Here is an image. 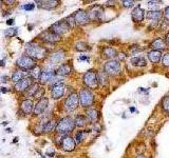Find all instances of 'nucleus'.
<instances>
[{"mask_svg": "<svg viewBox=\"0 0 169 158\" xmlns=\"http://www.w3.org/2000/svg\"><path fill=\"white\" fill-rule=\"evenodd\" d=\"M144 17H145V12H144L143 9L141 7V5H137L131 13L132 20L137 22V23H140V22H142L144 20Z\"/></svg>", "mask_w": 169, "mask_h": 158, "instance_id": "obj_19", "label": "nucleus"}, {"mask_svg": "<svg viewBox=\"0 0 169 158\" xmlns=\"http://www.w3.org/2000/svg\"><path fill=\"white\" fill-rule=\"evenodd\" d=\"M147 56H148V59L152 63H157L162 59V53H161V51H154V50H152V51L148 52Z\"/></svg>", "mask_w": 169, "mask_h": 158, "instance_id": "obj_25", "label": "nucleus"}, {"mask_svg": "<svg viewBox=\"0 0 169 158\" xmlns=\"http://www.w3.org/2000/svg\"><path fill=\"white\" fill-rule=\"evenodd\" d=\"M72 73V65L70 63H62V65L58 66L56 74L58 76H68Z\"/></svg>", "mask_w": 169, "mask_h": 158, "instance_id": "obj_22", "label": "nucleus"}, {"mask_svg": "<svg viewBox=\"0 0 169 158\" xmlns=\"http://www.w3.org/2000/svg\"><path fill=\"white\" fill-rule=\"evenodd\" d=\"M78 59L80 60V61H82V60H87V61H88V60H89V57L86 56V55H85V56H84V55H82V56H79Z\"/></svg>", "mask_w": 169, "mask_h": 158, "instance_id": "obj_46", "label": "nucleus"}, {"mask_svg": "<svg viewBox=\"0 0 169 158\" xmlns=\"http://www.w3.org/2000/svg\"><path fill=\"white\" fill-rule=\"evenodd\" d=\"M78 104H79V95L75 92L71 93L65 100V103H63L67 112H73V111H75L78 108Z\"/></svg>", "mask_w": 169, "mask_h": 158, "instance_id": "obj_5", "label": "nucleus"}, {"mask_svg": "<svg viewBox=\"0 0 169 158\" xmlns=\"http://www.w3.org/2000/svg\"><path fill=\"white\" fill-rule=\"evenodd\" d=\"M162 65L166 68H169V53L164 54V56L162 58Z\"/></svg>", "mask_w": 169, "mask_h": 158, "instance_id": "obj_41", "label": "nucleus"}, {"mask_svg": "<svg viewBox=\"0 0 169 158\" xmlns=\"http://www.w3.org/2000/svg\"><path fill=\"white\" fill-rule=\"evenodd\" d=\"M16 65L22 71H31L36 66V62L27 55H22L16 60Z\"/></svg>", "mask_w": 169, "mask_h": 158, "instance_id": "obj_4", "label": "nucleus"}, {"mask_svg": "<svg viewBox=\"0 0 169 158\" xmlns=\"http://www.w3.org/2000/svg\"><path fill=\"white\" fill-rule=\"evenodd\" d=\"M14 21H15V20H14L13 18L7 19V26H12V24H14Z\"/></svg>", "mask_w": 169, "mask_h": 158, "instance_id": "obj_47", "label": "nucleus"}, {"mask_svg": "<svg viewBox=\"0 0 169 158\" xmlns=\"http://www.w3.org/2000/svg\"><path fill=\"white\" fill-rule=\"evenodd\" d=\"M5 60H7L5 58H3V59L0 60V66H4L5 65Z\"/></svg>", "mask_w": 169, "mask_h": 158, "instance_id": "obj_50", "label": "nucleus"}, {"mask_svg": "<svg viewBox=\"0 0 169 158\" xmlns=\"http://www.w3.org/2000/svg\"><path fill=\"white\" fill-rule=\"evenodd\" d=\"M5 132H7V133H12V129H11V127H7V129H5Z\"/></svg>", "mask_w": 169, "mask_h": 158, "instance_id": "obj_52", "label": "nucleus"}, {"mask_svg": "<svg viewBox=\"0 0 169 158\" xmlns=\"http://www.w3.org/2000/svg\"><path fill=\"white\" fill-rule=\"evenodd\" d=\"M88 121V118L87 116L85 115H77L75 119H74V122H75V127H82L86 126Z\"/></svg>", "mask_w": 169, "mask_h": 158, "instance_id": "obj_30", "label": "nucleus"}, {"mask_svg": "<svg viewBox=\"0 0 169 158\" xmlns=\"http://www.w3.org/2000/svg\"><path fill=\"white\" fill-rule=\"evenodd\" d=\"M88 16H89L90 21H96L101 20L102 15H104V7L99 4L93 5L92 7H90V10L88 11Z\"/></svg>", "mask_w": 169, "mask_h": 158, "instance_id": "obj_9", "label": "nucleus"}, {"mask_svg": "<svg viewBox=\"0 0 169 158\" xmlns=\"http://www.w3.org/2000/svg\"><path fill=\"white\" fill-rule=\"evenodd\" d=\"M47 155H48V156H50V157H52L54 155V151L53 150H49L48 152H47Z\"/></svg>", "mask_w": 169, "mask_h": 158, "instance_id": "obj_48", "label": "nucleus"}, {"mask_svg": "<svg viewBox=\"0 0 169 158\" xmlns=\"http://www.w3.org/2000/svg\"><path fill=\"white\" fill-rule=\"evenodd\" d=\"M82 81H84L85 85L88 89H97L99 85L97 72L94 70L88 71L87 73H85L84 76H82Z\"/></svg>", "mask_w": 169, "mask_h": 158, "instance_id": "obj_3", "label": "nucleus"}, {"mask_svg": "<svg viewBox=\"0 0 169 158\" xmlns=\"http://www.w3.org/2000/svg\"><path fill=\"white\" fill-rule=\"evenodd\" d=\"M94 101V96L92 92L88 89H82L79 92V103L84 108H89Z\"/></svg>", "mask_w": 169, "mask_h": 158, "instance_id": "obj_6", "label": "nucleus"}, {"mask_svg": "<svg viewBox=\"0 0 169 158\" xmlns=\"http://www.w3.org/2000/svg\"><path fill=\"white\" fill-rule=\"evenodd\" d=\"M166 41H167V43H169V33L166 35Z\"/></svg>", "mask_w": 169, "mask_h": 158, "instance_id": "obj_54", "label": "nucleus"}, {"mask_svg": "<svg viewBox=\"0 0 169 158\" xmlns=\"http://www.w3.org/2000/svg\"><path fill=\"white\" fill-rule=\"evenodd\" d=\"M55 74H56V72L54 70H51V69H46V70H43L41 72L40 77H39V84H45L47 82L51 81L55 77Z\"/></svg>", "mask_w": 169, "mask_h": 158, "instance_id": "obj_15", "label": "nucleus"}, {"mask_svg": "<svg viewBox=\"0 0 169 158\" xmlns=\"http://www.w3.org/2000/svg\"><path fill=\"white\" fill-rule=\"evenodd\" d=\"M104 72L107 75H110V76H115V75L121 73V63L117 60H109L105 63L104 65Z\"/></svg>", "mask_w": 169, "mask_h": 158, "instance_id": "obj_7", "label": "nucleus"}, {"mask_svg": "<svg viewBox=\"0 0 169 158\" xmlns=\"http://www.w3.org/2000/svg\"><path fill=\"white\" fill-rule=\"evenodd\" d=\"M65 92H66V85L63 84H58L51 89V96L53 99H59L65 95Z\"/></svg>", "mask_w": 169, "mask_h": 158, "instance_id": "obj_17", "label": "nucleus"}, {"mask_svg": "<svg viewBox=\"0 0 169 158\" xmlns=\"http://www.w3.org/2000/svg\"><path fill=\"white\" fill-rule=\"evenodd\" d=\"M56 127H57L56 120H54V119H50L48 122L46 123L45 127H43V132H45V133H50V132L54 131V130H56Z\"/></svg>", "mask_w": 169, "mask_h": 158, "instance_id": "obj_31", "label": "nucleus"}, {"mask_svg": "<svg viewBox=\"0 0 169 158\" xmlns=\"http://www.w3.org/2000/svg\"><path fill=\"white\" fill-rule=\"evenodd\" d=\"M35 3H37L38 7H39L40 9L53 10V9L57 7L58 5L60 4V2L57 1V0H42V1H39V0H37V1H35Z\"/></svg>", "mask_w": 169, "mask_h": 158, "instance_id": "obj_16", "label": "nucleus"}, {"mask_svg": "<svg viewBox=\"0 0 169 158\" xmlns=\"http://www.w3.org/2000/svg\"><path fill=\"white\" fill-rule=\"evenodd\" d=\"M7 124H9V121H3L2 122V126H7Z\"/></svg>", "mask_w": 169, "mask_h": 158, "instance_id": "obj_55", "label": "nucleus"}, {"mask_svg": "<svg viewBox=\"0 0 169 158\" xmlns=\"http://www.w3.org/2000/svg\"><path fill=\"white\" fill-rule=\"evenodd\" d=\"M60 146L67 152H72L76 146V142L75 139H73L71 136H68L66 135L65 137L62 138V141H60Z\"/></svg>", "mask_w": 169, "mask_h": 158, "instance_id": "obj_13", "label": "nucleus"}, {"mask_svg": "<svg viewBox=\"0 0 169 158\" xmlns=\"http://www.w3.org/2000/svg\"><path fill=\"white\" fill-rule=\"evenodd\" d=\"M20 9L24 10V11H33L35 9V3H26V4L21 5Z\"/></svg>", "mask_w": 169, "mask_h": 158, "instance_id": "obj_40", "label": "nucleus"}, {"mask_svg": "<svg viewBox=\"0 0 169 158\" xmlns=\"http://www.w3.org/2000/svg\"><path fill=\"white\" fill-rule=\"evenodd\" d=\"M62 81H63V79L62 78V77H54L53 79L50 81V88H53L55 87V85H58V84H62Z\"/></svg>", "mask_w": 169, "mask_h": 158, "instance_id": "obj_37", "label": "nucleus"}, {"mask_svg": "<svg viewBox=\"0 0 169 158\" xmlns=\"http://www.w3.org/2000/svg\"><path fill=\"white\" fill-rule=\"evenodd\" d=\"M26 54L33 59L41 60L48 55V50L45 46L38 45L35 43H27L26 48Z\"/></svg>", "mask_w": 169, "mask_h": 158, "instance_id": "obj_1", "label": "nucleus"}, {"mask_svg": "<svg viewBox=\"0 0 169 158\" xmlns=\"http://www.w3.org/2000/svg\"><path fill=\"white\" fill-rule=\"evenodd\" d=\"M20 110L24 115L31 114L34 110V102L31 99H24L20 103Z\"/></svg>", "mask_w": 169, "mask_h": 158, "instance_id": "obj_18", "label": "nucleus"}, {"mask_svg": "<svg viewBox=\"0 0 169 158\" xmlns=\"http://www.w3.org/2000/svg\"><path fill=\"white\" fill-rule=\"evenodd\" d=\"M70 30H71L70 26H69V24L66 22L65 19H63V20L55 22V23L52 24V26L50 27V31H52L58 36L66 34V33H67L68 31H70Z\"/></svg>", "mask_w": 169, "mask_h": 158, "instance_id": "obj_8", "label": "nucleus"}, {"mask_svg": "<svg viewBox=\"0 0 169 158\" xmlns=\"http://www.w3.org/2000/svg\"><path fill=\"white\" fill-rule=\"evenodd\" d=\"M39 90H40L39 84H33L31 87L27 89L26 94H27V96H29V97H35V95L37 94V92Z\"/></svg>", "mask_w": 169, "mask_h": 158, "instance_id": "obj_32", "label": "nucleus"}, {"mask_svg": "<svg viewBox=\"0 0 169 158\" xmlns=\"http://www.w3.org/2000/svg\"><path fill=\"white\" fill-rule=\"evenodd\" d=\"M65 20H66V22H67V23L69 24V26H70V29H73V27L76 26L75 20H74V17H73V15L69 16V17L66 18Z\"/></svg>", "mask_w": 169, "mask_h": 158, "instance_id": "obj_39", "label": "nucleus"}, {"mask_svg": "<svg viewBox=\"0 0 169 158\" xmlns=\"http://www.w3.org/2000/svg\"><path fill=\"white\" fill-rule=\"evenodd\" d=\"M32 84V79L30 77H24L23 79H21L20 81H18L17 84H14V89H15L16 92L22 93V92H27V89L31 87Z\"/></svg>", "mask_w": 169, "mask_h": 158, "instance_id": "obj_12", "label": "nucleus"}, {"mask_svg": "<svg viewBox=\"0 0 169 158\" xmlns=\"http://www.w3.org/2000/svg\"><path fill=\"white\" fill-rule=\"evenodd\" d=\"M86 133H87V131H78V132L76 133V135H75V142H76V145H80V143L82 142Z\"/></svg>", "mask_w": 169, "mask_h": 158, "instance_id": "obj_36", "label": "nucleus"}, {"mask_svg": "<svg viewBox=\"0 0 169 158\" xmlns=\"http://www.w3.org/2000/svg\"><path fill=\"white\" fill-rule=\"evenodd\" d=\"M130 62L132 63V65L134 66H146L147 65V61H146V58L145 57H142V56H137V57H132Z\"/></svg>", "mask_w": 169, "mask_h": 158, "instance_id": "obj_26", "label": "nucleus"}, {"mask_svg": "<svg viewBox=\"0 0 169 158\" xmlns=\"http://www.w3.org/2000/svg\"><path fill=\"white\" fill-rule=\"evenodd\" d=\"M97 77H98V84L102 85V87H107L108 82H109L108 81V75L105 72H98Z\"/></svg>", "mask_w": 169, "mask_h": 158, "instance_id": "obj_33", "label": "nucleus"}, {"mask_svg": "<svg viewBox=\"0 0 169 158\" xmlns=\"http://www.w3.org/2000/svg\"><path fill=\"white\" fill-rule=\"evenodd\" d=\"M130 111H131V112H134L135 109H134V108H131V109H130Z\"/></svg>", "mask_w": 169, "mask_h": 158, "instance_id": "obj_56", "label": "nucleus"}, {"mask_svg": "<svg viewBox=\"0 0 169 158\" xmlns=\"http://www.w3.org/2000/svg\"><path fill=\"white\" fill-rule=\"evenodd\" d=\"M168 43L166 39H163V38H157L151 42L150 48H152V50L154 51H161V50H164L167 48Z\"/></svg>", "mask_w": 169, "mask_h": 158, "instance_id": "obj_21", "label": "nucleus"}, {"mask_svg": "<svg viewBox=\"0 0 169 158\" xmlns=\"http://www.w3.org/2000/svg\"><path fill=\"white\" fill-rule=\"evenodd\" d=\"M163 16V13L161 11H149V12L146 13V17L149 19H152V20H160Z\"/></svg>", "mask_w": 169, "mask_h": 158, "instance_id": "obj_28", "label": "nucleus"}, {"mask_svg": "<svg viewBox=\"0 0 169 158\" xmlns=\"http://www.w3.org/2000/svg\"><path fill=\"white\" fill-rule=\"evenodd\" d=\"M122 3H123L125 7H133L134 1H132V0H124V1H122Z\"/></svg>", "mask_w": 169, "mask_h": 158, "instance_id": "obj_42", "label": "nucleus"}, {"mask_svg": "<svg viewBox=\"0 0 169 158\" xmlns=\"http://www.w3.org/2000/svg\"><path fill=\"white\" fill-rule=\"evenodd\" d=\"M66 57V53L63 50H58V51L52 53L50 55V61H51L53 65H57V63L62 62Z\"/></svg>", "mask_w": 169, "mask_h": 158, "instance_id": "obj_20", "label": "nucleus"}, {"mask_svg": "<svg viewBox=\"0 0 169 158\" xmlns=\"http://www.w3.org/2000/svg\"><path fill=\"white\" fill-rule=\"evenodd\" d=\"M162 108L163 111L166 113H169V96H166L162 101Z\"/></svg>", "mask_w": 169, "mask_h": 158, "instance_id": "obj_38", "label": "nucleus"}, {"mask_svg": "<svg viewBox=\"0 0 169 158\" xmlns=\"http://www.w3.org/2000/svg\"><path fill=\"white\" fill-rule=\"evenodd\" d=\"M24 72L22 70H16L14 71L12 73V76H11V80H12L13 82H15V84H17L18 81H20L21 79H23L24 77Z\"/></svg>", "mask_w": 169, "mask_h": 158, "instance_id": "obj_27", "label": "nucleus"}, {"mask_svg": "<svg viewBox=\"0 0 169 158\" xmlns=\"http://www.w3.org/2000/svg\"><path fill=\"white\" fill-rule=\"evenodd\" d=\"M73 17H74V20H75V23L78 24V26H84V24H87L88 22L90 21L88 13L84 10L76 11V12L73 14Z\"/></svg>", "mask_w": 169, "mask_h": 158, "instance_id": "obj_11", "label": "nucleus"}, {"mask_svg": "<svg viewBox=\"0 0 169 158\" xmlns=\"http://www.w3.org/2000/svg\"><path fill=\"white\" fill-rule=\"evenodd\" d=\"M75 127V122L71 117H63L60 119L59 121L57 122V127H56V132L58 134L62 135H66L68 133H71Z\"/></svg>", "mask_w": 169, "mask_h": 158, "instance_id": "obj_2", "label": "nucleus"}, {"mask_svg": "<svg viewBox=\"0 0 169 158\" xmlns=\"http://www.w3.org/2000/svg\"><path fill=\"white\" fill-rule=\"evenodd\" d=\"M18 34V29L17 27H9L7 30H5L4 31V36L5 37H15V36H17Z\"/></svg>", "mask_w": 169, "mask_h": 158, "instance_id": "obj_35", "label": "nucleus"}, {"mask_svg": "<svg viewBox=\"0 0 169 158\" xmlns=\"http://www.w3.org/2000/svg\"><path fill=\"white\" fill-rule=\"evenodd\" d=\"M0 90H1V93L2 94H7V92H9V89L4 88V87H0Z\"/></svg>", "mask_w": 169, "mask_h": 158, "instance_id": "obj_45", "label": "nucleus"}, {"mask_svg": "<svg viewBox=\"0 0 169 158\" xmlns=\"http://www.w3.org/2000/svg\"><path fill=\"white\" fill-rule=\"evenodd\" d=\"M1 4H2V1H0V7H1Z\"/></svg>", "mask_w": 169, "mask_h": 158, "instance_id": "obj_57", "label": "nucleus"}, {"mask_svg": "<svg viewBox=\"0 0 169 158\" xmlns=\"http://www.w3.org/2000/svg\"><path fill=\"white\" fill-rule=\"evenodd\" d=\"M164 16H165L166 20L169 21V7H167L165 9V11H164Z\"/></svg>", "mask_w": 169, "mask_h": 158, "instance_id": "obj_43", "label": "nucleus"}, {"mask_svg": "<svg viewBox=\"0 0 169 158\" xmlns=\"http://www.w3.org/2000/svg\"><path fill=\"white\" fill-rule=\"evenodd\" d=\"M4 3H7V4H12V3H15V1H12V0H10V1H4Z\"/></svg>", "mask_w": 169, "mask_h": 158, "instance_id": "obj_51", "label": "nucleus"}, {"mask_svg": "<svg viewBox=\"0 0 169 158\" xmlns=\"http://www.w3.org/2000/svg\"><path fill=\"white\" fill-rule=\"evenodd\" d=\"M41 69H40V66H38V65H36L33 70H31L29 72V77L31 78L32 80L34 79V80H39V77H40V74H41Z\"/></svg>", "mask_w": 169, "mask_h": 158, "instance_id": "obj_29", "label": "nucleus"}, {"mask_svg": "<svg viewBox=\"0 0 169 158\" xmlns=\"http://www.w3.org/2000/svg\"><path fill=\"white\" fill-rule=\"evenodd\" d=\"M75 50L79 52H86V51H89L90 46L88 45L86 42H82V41H78V42L75 43Z\"/></svg>", "mask_w": 169, "mask_h": 158, "instance_id": "obj_34", "label": "nucleus"}, {"mask_svg": "<svg viewBox=\"0 0 169 158\" xmlns=\"http://www.w3.org/2000/svg\"><path fill=\"white\" fill-rule=\"evenodd\" d=\"M13 142H14V143L18 142V137H14V140H13Z\"/></svg>", "mask_w": 169, "mask_h": 158, "instance_id": "obj_53", "label": "nucleus"}, {"mask_svg": "<svg viewBox=\"0 0 169 158\" xmlns=\"http://www.w3.org/2000/svg\"><path fill=\"white\" fill-rule=\"evenodd\" d=\"M86 116H87L88 120L92 123H96L99 118V112L95 109H88L86 112Z\"/></svg>", "mask_w": 169, "mask_h": 158, "instance_id": "obj_23", "label": "nucleus"}, {"mask_svg": "<svg viewBox=\"0 0 169 158\" xmlns=\"http://www.w3.org/2000/svg\"><path fill=\"white\" fill-rule=\"evenodd\" d=\"M102 56L112 60L113 58L117 56V51L114 48H112V46H106V48H104V50H102Z\"/></svg>", "mask_w": 169, "mask_h": 158, "instance_id": "obj_24", "label": "nucleus"}, {"mask_svg": "<svg viewBox=\"0 0 169 158\" xmlns=\"http://www.w3.org/2000/svg\"><path fill=\"white\" fill-rule=\"evenodd\" d=\"M48 105H49V99L47 98V97H42V98L38 100V102L36 103V105L34 107V110H33V114H34V115L42 114V113L47 110Z\"/></svg>", "mask_w": 169, "mask_h": 158, "instance_id": "obj_14", "label": "nucleus"}, {"mask_svg": "<svg viewBox=\"0 0 169 158\" xmlns=\"http://www.w3.org/2000/svg\"><path fill=\"white\" fill-rule=\"evenodd\" d=\"M156 3H162V1H148V4L149 5H153Z\"/></svg>", "mask_w": 169, "mask_h": 158, "instance_id": "obj_49", "label": "nucleus"}, {"mask_svg": "<svg viewBox=\"0 0 169 158\" xmlns=\"http://www.w3.org/2000/svg\"><path fill=\"white\" fill-rule=\"evenodd\" d=\"M38 38H39L41 41H43V42L52 43V44L56 43V42H58V41L60 40V36L56 35L55 33H53L52 31H50V30L42 32L39 35V37H38Z\"/></svg>", "mask_w": 169, "mask_h": 158, "instance_id": "obj_10", "label": "nucleus"}, {"mask_svg": "<svg viewBox=\"0 0 169 158\" xmlns=\"http://www.w3.org/2000/svg\"><path fill=\"white\" fill-rule=\"evenodd\" d=\"M0 80H1V82L5 84V82L9 81V76H1L0 77Z\"/></svg>", "mask_w": 169, "mask_h": 158, "instance_id": "obj_44", "label": "nucleus"}, {"mask_svg": "<svg viewBox=\"0 0 169 158\" xmlns=\"http://www.w3.org/2000/svg\"><path fill=\"white\" fill-rule=\"evenodd\" d=\"M0 94H1V90H0Z\"/></svg>", "mask_w": 169, "mask_h": 158, "instance_id": "obj_58", "label": "nucleus"}]
</instances>
